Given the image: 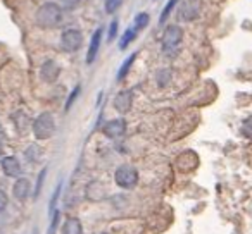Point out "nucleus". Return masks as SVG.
<instances>
[{
    "label": "nucleus",
    "instance_id": "18",
    "mask_svg": "<svg viewBox=\"0 0 252 234\" xmlns=\"http://www.w3.org/2000/svg\"><path fill=\"white\" fill-rule=\"evenodd\" d=\"M25 155H26V160L28 162H38L40 157H42V150H40L36 145H32V147L25 152Z\"/></svg>",
    "mask_w": 252,
    "mask_h": 234
},
{
    "label": "nucleus",
    "instance_id": "29",
    "mask_svg": "<svg viewBox=\"0 0 252 234\" xmlns=\"http://www.w3.org/2000/svg\"><path fill=\"white\" fill-rule=\"evenodd\" d=\"M100 234H107V233H100Z\"/></svg>",
    "mask_w": 252,
    "mask_h": 234
},
{
    "label": "nucleus",
    "instance_id": "27",
    "mask_svg": "<svg viewBox=\"0 0 252 234\" xmlns=\"http://www.w3.org/2000/svg\"><path fill=\"white\" fill-rule=\"evenodd\" d=\"M61 189H63V184H57L56 191H54V195H52V200H50V210H52V212L56 210V202H57V198H59Z\"/></svg>",
    "mask_w": 252,
    "mask_h": 234
},
{
    "label": "nucleus",
    "instance_id": "7",
    "mask_svg": "<svg viewBox=\"0 0 252 234\" xmlns=\"http://www.w3.org/2000/svg\"><path fill=\"white\" fill-rule=\"evenodd\" d=\"M133 91L131 90H123L119 91L118 95L114 97V108L119 112V114H126V112H130L131 107H133Z\"/></svg>",
    "mask_w": 252,
    "mask_h": 234
},
{
    "label": "nucleus",
    "instance_id": "9",
    "mask_svg": "<svg viewBox=\"0 0 252 234\" xmlns=\"http://www.w3.org/2000/svg\"><path fill=\"white\" fill-rule=\"evenodd\" d=\"M59 74H61V67L54 60H45L42 64V67H40V78L45 83H56L59 79Z\"/></svg>",
    "mask_w": 252,
    "mask_h": 234
},
{
    "label": "nucleus",
    "instance_id": "16",
    "mask_svg": "<svg viewBox=\"0 0 252 234\" xmlns=\"http://www.w3.org/2000/svg\"><path fill=\"white\" fill-rule=\"evenodd\" d=\"M149 23H151V16H149L147 12H140V14L135 16V19H133V28L137 29V31H140V29L147 28Z\"/></svg>",
    "mask_w": 252,
    "mask_h": 234
},
{
    "label": "nucleus",
    "instance_id": "5",
    "mask_svg": "<svg viewBox=\"0 0 252 234\" xmlns=\"http://www.w3.org/2000/svg\"><path fill=\"white\" fill-rule=\"evenodd\" d=\"M61 47L64 52H78L83 47V33L76 28H67L61 35Z\"/></svg>",
    "mask_w": 252,
    "mask_h": 234
},
{
    "label": "nucleus",
    "instance_id": "23",
    "mask_svg": "<svg viewBox=\"0 0 252 234\" xmlns=\"http://www.w3.org/2000/svg\"><path fill=\"white\" fill-rule=\"evenodd\" d=\"M80 91H81V88H80V86H76L73 91H71L69 98H67V102H66V110H69V108H71V105L74 104V100H76V97L80 95Z\"/></svg>",
    "mask_w": 252,
    "mask_h": 234
},
{
    "label": "nucleus",
    "instance_id": "1",
    "mask_svg": "<svg viewBox=\"0 0 252 234\" xmlns=\"http://www.w3.org/2000/svg\"><path fill=\"white\" fill-rule=\"evenodd\" d=\"M35 21L40 28H57L63 23V9L56 2H45L36 11Z\"/></svg>",
    "mask_w": 252,
    "mask_h": 234
},
{
    "label": "nucleus",
    "instance_id": "17",
    "mask_svg": "<svg viewBox=\"0 0 252 234\" xmlns=\"http://www.w3.org/2000/svg\"><path fill=\"white\" fill-rule=\"evenodd\" d=\"M178 2L180 0H168V4L164 5V9H162V12H161V18H159V23H161V25H164V23L168 21L169 14H171V11L176 7Z\"/></svg>",
    "mask_w": 252,
    "mask_h": 234
},
{
    "label": "nucleus",
    "instance_id": "12",
    "mask_svg": "<svg viewBox=\"0 0 252 234\" xmlns=\"http://www.w3.org/2000/svg\"><path fill=\"white\" fill-rule=\"evenodd\" d=\"M102 45V28L95 29L94 35L90 38V45H88V52H87V64H94L95 59L98 55V50Z\"/></svg>",
    "mask_w": 252,
    "mask_h": 234
},
{
    "label": "nucleus",
    "instance_id": "22",
    "mask_svg": "<svg viewBox=\"0 0 252 234\" xmlns=\"http://www.w3.org/2000/svg\"><path fill=\"white\" fill-rule=\"evenodd\" d=\"M242 134L247 138H252V117H247L242 124Z\"/></svg>",
    "mask_w": 252,
    "mask_h": 234
},
{
    "label": "nucleus",
    "instance_id": "2",
    "mask_svg": "<svg viewBox=\"0 0 252 234\" xmlns=\"http://www.w3.org/2000/svg\"><path fill=\"white\" fill-rule=\"evenodd\" d=\"M32 130H33L35 138L40 141L52 138L54 133H56V121H54V115L50 114V112H42V114L33 121Z\"/></svg>",
    "mask_w": 252,
    "mask_h": 234
},
{
    "label": "nucleus",
    "instance_id": "26",
    "mask_svg": "<svg viewBox=\"0 0 252 234\" xmlns=\"http://www.w3.org/2000/svg\"><path fill=\"white\" fill-rule=\"evenodd\" d=\"M116 35H118V21H112L111 26H109V35H107V40L109 42H112V40L116 38Z\"/></svg>",
    "mask_w": 252,
    "mask_h": 234
},
{
    "label": "nucleus",
    "instance_id": "11",
    "mask_svg": "<svg viewBox=\"0 0 252 234\" xmlns=\"http://www.w3.org/2000/svg\"><path fill=\"white\" fill-rule=\"evenodd\" d=\"M30 193H32V182H30V179H26V178L16 179L14 186H12V195H14V198L19 200V202H25L30 196Z\"/></svg>",
    "mask_w": 252,
    "mask_h": 234
},
{
    "label": "nucleus",
    "instance_id": "24",
    "mask_svg": "<svg viewBox=\"0 0 252 234\" xmlns=\"http://www.w3.org/2000/svg\"><path fill=\"white\" fill-rule=\"evenodd\" d=\"M171 78V74H169V71H161V73L158 74V83L161 84V86H166L168 84V79Z\"/></svg>",
    "mask_w": 252,
    "mask_h": 234
},
{
    "label": "nucleus",
    "instance_id": "21",
    "mask_svg": "<svg viewBox=\"0 0 252 234\" xmlns=\"http://www.w3.org/2000/svg\"><path fill=\"white\" fill-rule=\"evenodd\" d=\"M45 176H47V169H42V172L38 174V179H36L35 191H33V196H35V198H38L40 191H42V186H43V181H45Z\"/></svg>",
    "mask_w": 252,
    "mask_h": 234
},
{
    "label": "nucleus",
    "instance_id": "15",
    "mask_svg": "<svg viewBox=\"0 0 252 234\" xmlns=\"http://www.w3.org/2000/svg\"><path fill=\"white\" fill-rule=\"evenodd\" d=\"M137 33H138V31L133 28V26H131V28H128V29H126V31H125V35H123V36H121V40H119V49H121V50H125L126 47L130 45V43L133 42L135 38H137Z\"/></svg>",
    "mask_w": 252,
    "mask_h": 234
},
{
    "label": "nucleus",
    "instance_id": "10",
    "mask_svg": "<svg viewBox=\"0 0 252 234\" xmlns=\"http://www.w3.org/2000/svg\"><path fill=\"white\" fill-rule=\"evenodd\" d=\"M0 165H2V172H4L7 178H19V176H21V172H23L19 160L16 157H12V155L2 158Z\"/></svg>",
    "mask_w": 252,
    "mask_h": 234
},
{
    "label": "nucleus",
    "instance_id": "8",
    "mask_svg": "<svg viewBox=\"0 0 252 234\" xmlns=\"http://www.w3.org/2000/svg\"><path fill=\"white\" fill-rule=\"evenodd\" d=\"M200 14V0H185L178 11L182 21H193Z\"/></svg>",
    "mask_w": 252,
    "mask_h": 234
},
{
    "label": "nucleus",
    "instance_id": "25",
    "mask_svg": "<svg viewBox=\"0 0 252 234\" xmlns=\"http://www.w3.org/2000/svg\"><path fill=\"white\" fill-rule=\"evenodd\" d=\"M9 205V196L4 189H0V212H4Z\"/></svg>",
    "mask_w": 252,
    "mask_h": 234
},
{
    "label": "nucleus",
    "instance_id": "3",
    "mask_svg": "<svg viewBox=\"0 0 252 234\" xmlns=\"http://www.w3.org/2000/svg\"><path fill=\"white\" fill-rule=\"evenodd\" d=\"M114 182L123 189H133L138 184V171L133 165H121L114 172Z\"/></svg>",
    "mask_w": 252,
    "mask_h": 234
},
{
    "label": "nucleus",
    "instance_id": "14",
    "mask_svg": "<svg viewBox=\"0 0 252 234\" xmlns=\"http://www.w3.org/2000/svg\"><path fill=\"white\" fill-rule=\"evenodd\" d=\"M137 55H138V53L133 52L130 57H128V59L125 60V62L121 64V67H119V71H118V78H116V79L123 81L126 76H128V73H130V69H131V66H133V62H135V59H137Z\"/></svg>",
    "mask_w": 252,
    "mask_h": 234
},
{
    "label": "nucleus",
    "instance_id": "6",
    "mask_svg": "<svg viewBox=\"0 0 252 234\" xmlns=\"http://www.w3.org/2000/svg\"><path fill=\"white\" fill-rule=\"evenodd\" d=\"M102 133L104 136L111 138V140H119L121 136H125L126 133V121L118 117V119H111L102 126Z\"/></svg>",
    "mask_w": 252,
    "mask_h": 234
},
{
    "label": "nucleus",
    "instance_id": "13",
    "mask_svg": "<svg viewBox=\"0 0 252 234\" xmlns=\"http://www.w3.org/2000/svg\"><path fill=\"white\" fill-rule=\"evenodd\" d=\"M63 234H83V226L78 217H67L63 224Z\"/></svg>",
    "mask_w": 252,
    "mask_h": 234
},
{
    "label": "nucleus",
    "instance_id": "28",
    "mask_svg": "<svg viewBox=\"0 0 252 234\" xmlns=\"http://www.w3.org/2000/svg\"><path fill=\"white\" fill-rule=\"evenodd\" d=\"M19 117H23V112H19ZM23 119H25V123L28 124V115L25 114V117H23ZM16 124H18V130L21 131V133H25V124H23V123H16Z\"/></svg>",
    "mask_w": 252,
    "mask_h": 234
},
{
    "label": "nucleus",
    "instance_id": "20",
    "mask_svg": "<svg viewBox=\"0 0 252 234\" xmlns=\"http://www.w3.org/2000/svg\"><path fill=\"white\" fill-rule=\"evenodd\" d=\"M59 219H61V212H59V210H54V212H52V220H50V226H49V231H47V234H56Z\"/></svg>",
    "mask_w": 252,
    "mask_h": 234
},
{
    "label": "nucleus",
    "instance_id": "4",
    "mask_svg": "<svg viewBox=\"0 0 252 234\" xmlns=\"http://www.w3.org/2000/svg\"><path fill=\"white\" fill-rule=\"evenodd\" d=\"M183 40V29L176 25H171L166 28V31L162 33V38H161V43H162V50L164 53L171 55L175 53L176 50L180 49V43Z\"/></svg>",
    "mask_w": 252,
    "mask_h": 234
},
{
    "label": "nucleus",
    "instance_id": "19",
    "mask_svg": "<svg viewBox=\"0 0 252 234\" xmlns=\"http://www.w3.org/2000/svg\"><path fill=\"white\" fill-rule=\"evenodd\" d=\"M123 0H105V12L107 14H114L116 11H118L119 7H121Z\"/></svg>",
    "mask_w": 252,
    "mask_h": 234
}]
</instances>
